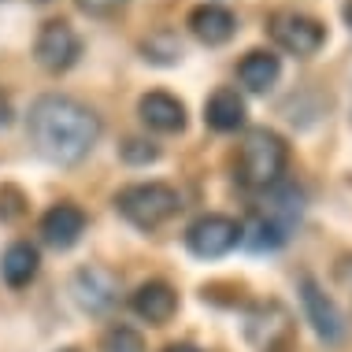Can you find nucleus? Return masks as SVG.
Instances as JSON below:
<instances>
[{"label":"nucleus","instance_id":"nucleus-2","mask_svg":"<svg viewBox=\"0 0 352 352\" xmlns=\"http://www.w3.org/2000/svg\"><path fill=\"white\" fill-rule=\"evenodd\" d=\"M304 215V193L289 182H274L263 189V201L252 208V219L241 226V245L252 252H274L289 241Z\"/></svg>","mask_w":352,"mask_h":352},{"label":"nucleus","instance_id":"nucleus-19","mask_svg":"<svg viewBox=\"0 0 352 352\" xmlns=\"http://www.w3.org/2000/svg\"><path fill=\"white\" fill-rule=\"evenodd\" d=\"M23 193L12 186H4L0 189V223H15V219H23Z\"/></svg>","mask_w":352,"mask_h":352},{"label":"nucleus","instance_id":"nucleus-15","mask_svg":"<svg viewBox=\"0 0 352 352\" xmlns=\"http://www.w3.org/2000/svg\"><path fill=\"white\" fill-rule=\"evenodd\" d=\"M37 271H41V256H37V249L26 241L8 245V252L0 256V274H4V282L12 285V289L30 285L37 278Z\"/></svg>","mask_w":352,"mask_h":352},{"label":"nucleus","instance_id":"nucleus-6","mask_svg":"<svg viewBox=\"0 0 352 352\" xmlns=\"http://www.w3.org/2000/svg\"><path fill=\"white\" fill-rule=\"evenodd\" d=\"M34 56H37V63H41L45 71L60 74V71H67V67H74V63H78V56H82V37H78V30H74L71 23L52 19V23H45L41 34H37Z\"/></svg>","mask_w":352,"mask_h":352},{"label":"nucleus","instance_id":"nucleus-3","mask_svg":"<svg viewBox=\"0 0 352 352\" xmlns=\"http://www.w3.org/2000/svg\"><path fill=\"white\" fill-rule=\"evenodd\" d=\"M285 160H289V148L274 130H249L237 156V182L245 189H271L274 182H282Z\"/></svg>","mask_w":352,"mask_h":352},{"label":"nucleus","instance_id":"nucleus-16","mask_svg":"<svg viewBox=\"0 0 352 352\" xmlns=\"http://www.w3.org/2000/svg\"><path fill=\"white\" fill-rule=\"evenodd\" d=\"M278 74H282L278 56L263 52V49H252L241 63H237V78H241V85L249 93H267L271 85L278 82Z\"/></svg>","mask_w":352,"mask_h":352},{"label":"nucleus","instance_id":"nucleus-7","mask_svg":"<svg viewBox=\"0 0 352 352\" xmlns=\"http://www.w3.org/2000/svg\"><path fill=\"white\" fill-rule=\"evenodd\" d=\"M186 245H189V252L201 256V260H219V256H226L234 245H241V223L230 215H201L186 230Z\"/></svg>","mask_w":352,"mask_h":352},{"label":"nucleus","instance_id":"nucleus-9","mask_svg":"<svg viewBox=\"0 0 352 352\" xmlns=\"http://www.w3.org/2000/svg\"><path fill=\"white\" fill-rule=\"evenodd\" d=\"M300 300H304V311H308V322L316 327V334L322 341H330V345H338V341L345 338V319H341L338 304L330 300L311 278L300 282Z\"/></svg>","mask_w":352,"mask_h":352},{"label":"nucleus","instance_id":"nucleus-14","mask_svg":"<svg viewBox=\"0 0 352 352\" xmlns=\"http://www.w3.org/2000/svg\"><path fill=\"white\" fill-rule=\"evenodd\" d=\"M204 122L219 134H230V130L245 126V100L237 89H215L204 104Z\"/></svg>","mask_w":352,"mask_h":352},{"label":"nucleus","instance_id":"nucleus-18","mask_svg":"<svg viewBox=\"0 0 352 352\" xmlns=\"http://www.w3.org/2000/svg\"><path fill=\"white\" fill-rule=\"evenodd\" d=\"M119 152H122V160H126V164H134V167H141V164H152V160L160 156V148L152 145V141H145V138H126Z\"/></svg>","mask_w":352,"mask_h":352},{"label":"nucleus","instance_id":"nucleus-13","mask_svg":"<svg viewBox=\"0 0 352 352\" xmlns=\"http://www.w3.org/2000/svg\"><path fill=\"white\" fill-rule=\"evenodd\" d=\"M141 119H145V126L160 130V134H178V130L186 126V104L178 97H170V93H145L138 104Z\"/></svg>","mask_w":352,"mask_h":352},{"label":"nucleus","instance_id":"nucleus-8","mask_svg":"<svg viewBox=\"0 0 352 352\" xmlns=\"http://www.w3.org/2000/svg\"><path fill=\"white\" fill-rule=\"evenodd\" d=\"M74 300L89 316H104L119 300V278L108 267H82L74 274Z\"/></svg>","mask_w":352,"mask_h":352},{"label":"nucleus","instance_id":"nucleus-4","mask_svg":"<svg viewBox=\"0 0 352 352\" xmlns=\"http://www.w3.org/2000/svg\"><path fill=\"white\" fill-rule=\"evenodd\" d=\"M116 208L126 223L138 226V230H156V226H164L170 215H178L182 201H178V193L164 182H138V186L119 189Z\"/></svg>","mask_w":352,"mask_h":352},{"label":"nucleus","instance_id":"nucleus-17","mask_svg":"<svg viewBox=\"0 0 352 352\" xmlns=\"http://www.w3.org/2000/svg\"><path fill=\"white\" fill-rule=\"evenodd\" d=\"M100 352H145V341L134 327H111L100 341Z\"/></svg>","mask_w":352,"mask_h":352},{"label":"nucleus","instance_id":"nucleus-1","mask_svg":"<svg viewBox=\"0 0 352 352\" xmlns=\"http://www.w3.org/2000/svg\"><path fill=\"white\" fill-rule=\"evenodd\" d=\"M26 126H30V141L37 145V152L52 164H78L100 138L97 111L74 97H60V93L37 97Z\"/></svg>","mask_w":352,"mask_h":352},{"label":"nucleus","instance_id":"nucleus-20","mask_svg":"<svg viewBox=\"0 0 352 352\" xmlns=\"http://www.w3.org/2000/svg\"><path fill=\"white\" fill-rule=\"evenodd\" d=\"M334 274H338V285H341V289H349V293H352V256H341Z\"/></svg>","mask_w":352,"mask_h":352},{"label":"nucleus","instance_id":"nucleus-12","mask_svg":"<svg viewBox=\"0 0 352 352\" xmlns=\"http://www.w3.org/2000/svg\"><path fill=\"white\" fill-rule=\"evenodd\" d=\"M189 30H193L197 41H204L215 49V45H226L237 34V19H234L230 8H223V4H201V8L189 12Z\"/></svg>","mask_w":352,"mask_h":352},{"label":"nucleus","instance_id":"nucleus-21","mask_svg":"<svg viewBox=\"0 0 352 352\" xmlns=\"http://www.w3.org/2000/svg\"><path fill=\"white\" fill-rule=\"evenodd\" d=\"M164 352H201V349H193V345H167Z\"/></svg>","mask_w":352,"mask_h":352},{"label":"nucleus","instance_id":"nucleus-10","mask_svg":"<svg viewBox=\"0 0 352 352\" xmlns=\"http://www.w3.org/2000/svg\"><path fill=\"white\" fill-rule=\"evenodd\" d=\"M82 234H85V212L78 204L63 201V204H52L41 215V237L52 249H71V245H78Z\"/></svg>","mask_w":352,"mask_h":352},{"label":"nucleus","instance_id":"nucleus-5","mask_svg":"<svg viewBox=\"0 0 352 352\" xmlns=\"http://www.w3.org/2000/svg\"><path fill=\"white\" fill-rule=\"evenodd\" d=\"M267 30L274 37V45L285 49L289 56H316L327 45V26L300 12H274Z\"/></svg>","mask_w":352,"mask_h":352},{"label":"nucleus","instance_id":"nucleus-23","mask_svg":"<svg viewBox=\"0 0 352 352\" xmlns=\"http://www.w3.org/2000/svg\"><path fill=\"white\" fill-rule=\"evenodd\" d=\"M63 352H74V349H63Z\"/></svg>","mask_w":352,"mask_h":352},{"label":"nucleus","instance_id":"nucleus-22","mask_svg":"<svg viewBox=\"0 0 352 352\" xmlns=\"http://www.w3.org/2000/svg\"><path fill=\"white\" fill-rule=\"evenodd\" d=\"M341 15H345V23L352 26V0H345V8H341Z\"/></svg>","mask_w":352,"mask_h":352},{"label":"nucleus","instance_id":"nucleus-11","mask_svg":"<svg viewBox=\"0 0 352 352\" xmlns=\"http://www.w3.org/2000/svg\"><path fill=\"white\" fill-rule=\"evenodd\" d=\"M130 308H134V316L152 322V327H164V322H170L178 311V293L160 278L145 282V285H138V293L130 297Z\"/></svg>","mask_w":352,"mask_h":352}]
</instances>
